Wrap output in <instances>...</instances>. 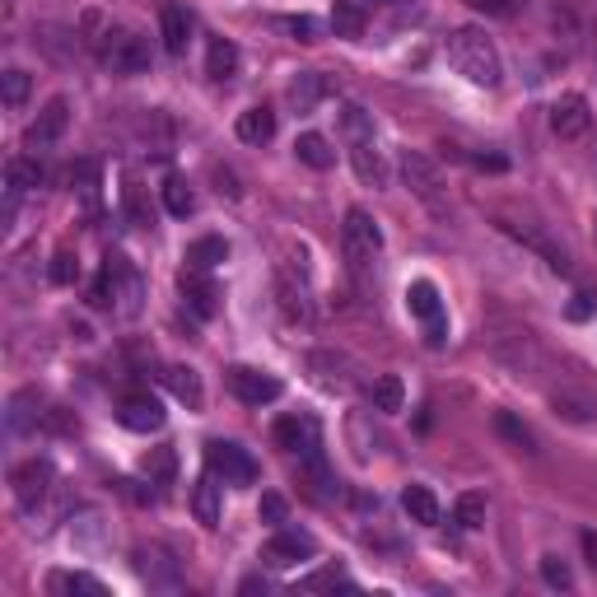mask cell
Segmentation results:
<instances>
[{
	"instance_id": "obj_1",
	"label": "cell",
	"mask_w": 597,
	"mask_h": 597,
	"mask_svg": "<svg viewBox=\"0 0 597 597\" xmlns=\"http://www.w3.org/2000/svg\"><path fill=\"white\" fill-rule=\"evenodd\" d=\"M448 66H453L462 80H472L476 89H495L504 80V61H499V47L485 37L481 29H453L448 33Z\"/></svg>"
},
{
	"instance_id": "obj_2",
	"label": "cell",
	"mask_w": 597,
	"mask_h": 597,
	"mask_svg": "<svg viewBox=\"0 0 597 597\" xmlns=\"http://www.w3.org/2000/svg\"><path fill=\"white\" fill-rule=\"evenodd\" d=\"M89 304L93 308H112L117 317H140V304H145V280L140 271L131 267V261L122 252H108L103 261V275L93 280V290H89Z\"/></svg>"
},
{
	"instance_id": "obj_3",
	"label": "cell",
	"mask_w": 597,
	"mask_h": 597,
	"mask_svg": "<svg viewBox=\"0 0 597 597\" xmlns=\"http://www.w3.org/2000/svg\"><path fill=\"white\" fill-rule=\"evenodd\" d=\"M99 61H103L112 75H145V70H149V37L136 33V29L112 24V29H103V37H99Z\"/></svg>"
},
{
	"instance_id": "obj_4",
	"label": "cell",
	"mask_w": 597,
	"mask_h": 597,
	"mask_svg": "<svg viewBox=\"0 0 597 597\" xmlns=\"http://www.w3.org/2000/svg\"><path fill=\"white\" fill-rule=\"evenodd\" d=\"M341 243H346V257L354 271H369L373 261H379L383 252V229L379 219H373L369 211H360V205H350L346 211V224H341Z\"/></svg>"
},
{
	"instance_id": "obj_5",
	"label": "cell",
	"mask_w": 597,
	"mask_h": 597,
	"mask_svg": "<svg viewBox=\"0 0 597 597\" xmlns=\"http://www.w3.org/2000/svg\"><path fill=\"white\" fill-rule=\"evenodd\" d=\"M205 466L224 481V485H252L257 481V462L243 443L234 439H211L205 443Z\"/></svg>"
},
{
	"instance_id": "obj_6",
	"label": "cell",
	"mask_w": 597,
	"mask_h": 597,
	"mask_svg": "<svg viewBox=\"0 0 597 597\" xmlns=\"http://www.w3.org/2000/svg\"><path fill=\"white\" fill-rule=\"evenodd\" d=\"M402 178H406L410 192H416V196L429 205V211H435V215H448L443 178H439V168L420 155V149H406V155H402Z\"/></svg>"
},
{
	"instance_id": "obj_7",
	"label": "cell",
	"mask_w": 597,
	"mask_h": 597,
	"mask_svg": "<svg viewBox=\"0 0 597 597\" xmlns=\"http://www.w3.org/2000/svg\"><path fill=\"white\" fill-rule=\"evenodd\" d=\"M229 392L243 402V406H271L285 397V383L275 379L267 369H248V364H234L229 369Z\"/></svg>"
},
{
	"instance_id": "obj_8",
	"label": "cell",
	"mask_w": 597,
	"mask_h": 597,
	"mask_svg": "<svg viewBox=\"0 0 597 597\" xmlns=\"http://www.w3.org/2000/svg\"><path fill=\"white\" fill-rule=\"evenodd\" d=\"M271 435L285 453H298V458L323 453V425H317V416H308V410H298V416H280Z\"/></svg>"
},
{
	"instance_id": "obj_9",
	"label": "cell",
	"mask_w": 597,
	"mask_h": 597,
	"mask_svg": "<svg viewBox=\"0 0 597 597\" xmlns=\"http://www.w3.org/2000/svg\"><path fill=\"white\" fill-rule=\"evenodd\" d=\"M52 481H56V472H52V462H47V458H29V462H19L14 472H10V485H14L19 509L33 514L37 504H43V499L52 495Z\"/></svg>"
},
{
	"instance_id": "obj_10",
	"label": "cell",
	"mask_w": 597,
	"mask_h": 597,
	"mask_svg": "<svg viewBox=\"0 0 597 597\" xmlns=\"http://www.w3.org/2000/svg\"><path fill=\"white\" fill-rule=\"evenodd\" d=\"M406 308L410 317H420L425 323V341L429 346H443V304H439V290H435V280H410V290H406Z\"/></svg>"
},
{
	"instance_id": "obj_11",
	"label": "cell",
	"mask_w": 597,
	"mask_h": 597,
	"mask_svg": "<svg viewBox=\"0 0 597 597\" xmlns=\"http://www.w3.org/2000/svg\"><path fill=\"white\" fill-rule=\"evenodd\" d=\"M313 555H317L313 532H304V528H285V522H280L275 537L267 541V551H261V560H267V565H280V570L298 565V560H313Z\"/></svg>"
},
{
	"instance_id": "obj_12",
	"label": "cell",
	"mask_w": 597,
	"mask_h": 597,
	"mask_svg": "<svg viewBox=\"0 0 597 597\" xmlns=\"http://www.w3.org/2000/svg\"><path fill=\"white\" fill-rule=\"evenodd\" d=\"M551 131L560 140H584L593 131V112L584 93H565V99L551 103Z\"/></svg>"
},
{
	"instance_id": "obj_13",
	"label": "cell",
	"mask_w": 597,
	"mask_h": 597,
	"mask_svg": "<svg viewBox=\"0 0 597 597\" xmlns=\"http://www.w3.org/2000/svg\"><path fill=\"white\" fill-rule=\"evenodd\" d=\"M308 373H313V383L327 387V392H350L354 387V360L341 354V350H313Z\"/></svg>"
},
{
	"instance_id": "obj_14",
	"label": "cell",
	"mask_w": 597,
	"mask_h": 597,
	"mask_svg": "<svg viewBox=\"0 0 597 597\" xmlns=\"http://www.w3.org/2000/svg\"><path fill=\"white\" fill-rule=\"evenodd\" d=\"M117 420L131 429V435H155V429H164L168 410L159 397H149V392H131V397H122L117 406Z\"/></svg>"
},
{
	"instance_id": "obj_15",
	"label": "cell",
	"mask_w": 597,
	"mask_h": 597,
	"mask_svg": "<svg viewBox=\"0 0 597 597\" xmlns=\"http://www.w3.org/2000/svg\"><path fill=\"white\" fill-rule=\"evenodd\" d=\"M66 122H70V103L52 99L43 112H37V122L24 131V149H33V155H37V149H52L56 140L66 136Z\"/></svg>"
},
{
	"instance_id": "obj_16",
	"label": "cell",
	"mask_w": 597,
	"mask_h": 597,
	"mask_svg": "<svg viewBox=\"0 0 597 597\" xmlns=\"http://www.w3.org/2000/svg\"><path fill=\"white\" fill-rule=\"evenodd\" d=\"M275 294H280V308H285L290 323H313V294H308V280L294 275L290 267H280V280H275Z\"/></svg>"
},
{
	"instance_id": "obj_17",
	"label": "cell",
	"mask_w": 597,
	"mask_h": 597,
	"mask_svg": "<svg viewBox=\"0 0 597 597\" xmlns=\"http://www.w3.org/2000/svg\"><path fill=\"white\" fill-rule=\"evenodd\" d=\"M336 85L327 80L323 70H298L294 80H290V89H285V99H290V108L298 112V117H308V112H317V103L327 99Z\"/></svg>"
},
{
	"instance_id": "obj_18",
	"label": "cell",
	"mask_w": 597,
	"mask_h": 597,
	"mask_svg": "<svg viewBox=\"0 0 597 597\" xmlns=\"http://www.w3.org/2000/svg\"><path fill=\"white\" fill-rule=\"evenodd\" d=\"M178 285H182V304L192 308L196 317H215V308H219V304H215V298H219V290H215L211 271H196V267H187Z\"/></svg>"
},
{
	"instance_id": "obj_19",
	"label": "cell",
	"mask_w": 597,
	"mask_h": 597,
	"mask_svg": "<svg viewBox=\"0 0 597 597\" xmlns=\"http://www.w3.org/2000/svg\"><path fill=\"white\" fill-rule=\"evenodd\" d=\"M499 229H504V234H514L518 243H528V248H532V252H541V257H547V267H551V271H560V275H570V252H565V248H555V243H551L547 234H537V229H528V224H514V219H499Z\"/></svg>"
},
{
	"instance_id": "obj_20",
	"label": "cell",
	"mask_w": 597,
	"mask_h": 597,
	"mask_svg": "<svg viewBox=\"0 0 597 597\" xmlns=\"http://www.w3.org/2000/svg\"><path fill=\"white\" fill-rule=\"evenodd\" d=\"M350 168H354V178H360L364 187H387V159H383L379 140L350 145Z\"/></svg>"
},
{
	"instance_id": "obj_21",
	"label": "cell",
	"mask_w": 597,
	"mask_h": 597,
	"mask_svg": "<svg viewBox=\"0 0 597 597\" xmlns=\"http://www.w3.org/2000/svg\"><path fill=\"white\" fill-rule=\"evenodd\" d=\"M373 10H379V0H336V5H331L336 37H360L364 24L373 19Z\"/></svg>"
},
{
	"instance_id": "obj_22",
	"label": "cell",
	"mask_w": 597,
	"mask_h": 597,
	"mask_svg": "<svg viewBox=\"0 0 597 597\" xmlns=\"http://www.w3.org/2000/svg\"><path fill=\"white\" fill-rule=\"evenodd\" d=\"M159 37H164V52H168V56H182L187 43H192V14H187L182 5H164V14H159Z\"/></svg>"
},
{
	"instance_id": "obj_23",
	"label": "cell",
	"mask_w": 597,
	"mask_h": 597,
	"mask_svg": "<svg viewBox=\"0 0 597 597\" xmlns=\"http://www.w3.org/2000/svg\"><path fill=\"white\" fill-rule=\"evenodd\" d=\"M164 387L173 392V397H178L187 410H201V402H205V392H201V373H196V369H187V364H168V369H164Z\"/></svg>"
},
{
	"instance_id": "obj_24",
	"label": "cell",
	"mask_w": 597,
	"mask_h": 597,
	"mask_svg": "<svg viewBox=\"0 0 597 597\" xmlns=\"http://www.w3.org/2000/svg\"><path fill=\"white\" fill-rule=\"evenodd\" d=\"M402 509H406L410 522H420V528H435V522L443 518V509H439V499H435L429 485H406V491H402Z\"/></svg>"
},
{
	"instance_id": "obj_25",
	"label": "cell",
	"mask_w": 597,
	"mask_h": 597,
	"mask_svg": "<svg viewBox=\"0 0 597 597\" xmlns=\"http://www.w3.org/2000/svg\"><path fill=\"white\" fill-rule=\"evenodd\" d=\"M234 131H238V140H243V145H267V140L275 136V112L257 103V108H248V112H238Z\"/></svg>"
},
{
	"instance_id": "obj_26",
	"label": "cell",
	"mask_w": 597,
	"mask_h": 597,
	"mask_svg": "<svg viewBox=\"0 0 597 597\" xmlns=\"http://www.w3.org/2000/svg\"><path fill=\"white\" fill-rule=\"evenodd\" d=\"M219 491L224 485H219L215 472H205L192 491V514H196V522H205V528H219Z\"/></svg>"
},
{
	"instance_id": "obj_27",
	"label": "cell",
	"mask_w": 597,
	"mask_h": 597,
	"mask_svg": "<svg viewBox=\"0 0 597 597\" xmlns=\"http://www.w3.org/2000/svg\"><path fill=\"white\" fill-rule=\"evenodd\" d=\"M140 574L149 578V588H178V560L159 547L140 551Z\"/></svg>"
},
{
	"instance_id": "obj_28",
	"label": "cell",
	"mask_w": 597,
	"mask_h": 597,
	"mask_svg": "<svg viewBox=\"0 0 597 597\" xmlns=\"http://www.w3.org/2000/svg\"><path fill=\"white\" fill-rule=\"evenodd\" d=\"M294 155H298V164L317 168V173H327V168L336 164V149H331V140H327V136H317V131H304V136L294 140Z\"/></svg>"
},
{
	"instance_id": "obj_29",
	"label": "cell",
	"mask_w": 597,
	"mask_h": 597,
	"mask_svg": "<svg viewBox=\"0 0 597 597\" xmlns=\"http://www.w3.org/2000/svg\"><path fill=\"white\" fill-rule=\"evenodd\" d=\"M369 402H373V410H379V416H392V410H402L406 387H402L397 373H379V379L369 383Z\"/></svg>"
},
{
	"instance_id": "obj_30",
	"label": "cell",
	"mask_w": 597,
	"mask_h": 597,
	"mask_svg": "<svg viewBox=\"0 0 597 597\" xmlns=\"http://www.w3.org/2000/svg\"><path fill=\"white\" fill-rule=\"evenodd\" d=\"M37 182H43V168H37V159L14 155L5 164V196H24V192H33Z\"/></svg>"
},
{
	"instance_id": "obj_31",
	"label": "cell",
	"mask_w": 597,
	"mask_h": 597,
	"mask_svg": "<svg viewBox=\"0 0 597 597\" xmlns=\"http://www.w3.org/2000/svg\"><path fill=\"white\" fill-rule=\"evenodd\" d=\"M219 261H229V243L215 238V234H205L196 243H187V267H196V271H215Z\"/></svg>"
},
{
	"instance_id": "obj_32",
	"label": "cell",
	"mask_w": 597,
	"mask_h": 597,
	"mask_svg": "<svg viewBox=\"0 0 597 597\" xmlns=\"http://www.w3.org/2000/svg\"><path fill=\"white\" fill-rule=\"evenodd\" d=\"M164 211L168 215H178V219H187L196 211V192L187 187V178H178V173H168L164 178Z\"/></svg>"
},
{
	"instance_id": "obj_33",
	"label": "cell",
	"mask_w": 597,
	"mask_h": 597,
	"mask_svg": "<svg viewBox=\"0 0 597 597\" xmlns=\"http://www.w3.org/2000/svg\"><path fill=\"white\" fill-rule=\"evenodd\" d=\"M495 435H499V439H509V443L518 448V453H537V435L514 416V410H495Z\"/></svg>"
},
{
	"instance_id": "obj_34",
	"label": "cell",
	"mask_w": 597,
	"mask_h": 597,
	"mask_svg": "<svg viewBox=\"0 0 597 597\" xmlns=\"http://www.w3.org/2000/svg\"><path fill=\"white\" fill-rule=\"evenodd\" d=\"M52 593H85V597H103L108 588H103V578H93V574H85V570H61V574H52Z\"/></svg>"
},
{
	"instance_id": "obj_35",
	"label": "cell",
	"mask_w": 597,
	"mask_h": 597,
	"mask_svg": "<svg viewBox=\"0 0 597 597\" xmlns=\"http://www.w3.org/2000/svg\"><path fill=\"white\" fill-rule=\"evenodd\" d=\"M336 126H341L346 145H360V140H373V117L360 108V103H346L341 117H336Z\"/></svg>"
},
{
	"instance_id": "obj_36",
	"label": "cell",
	"mask_w": 597,
	"mask_h": 597,
	"mask_svg": "<svg viewBox=\"0 0 597 597\" xmlns=\"http://www.w3.org/2000/svg\"><path fill=\"white\" fill-rule=\"evenodd\" d=\"M238 70V47L224 43V37H211V52H205V75L211 80H229Z\"/></svg>"
},
{
	"instance_id": "obj_37",
	"label": "cell",
	"mask_w": 597,
	"mask_h": 597,
	"mask_svg": "<svg viewBox=\"0 0 597 597\" xmlns=\"http://www.w3.org/2000/svg\"><path fill=\"white\" fill-rule=\"evenodd\" d=\"M453 522H458L462 532H476L481 522H485V495H476V491L458 495V504H453Z\"/></svg>"
},
{
	"instance_id": "obj_38",
	"label": "cell",
	"mask_w": 597,
	"mask_h": 597,
	"mask_svg": "<svg viewBox=\"0 0 597 597\" xmlns=\"http://www.w3.org/2000/svg\"><path fill=\"white\" fill-rule=\"evenodd\" d=\"M173 466H178L173 448H149L145 462H140V472H145L149 481H168V476H173Z\"/></svg>"
},
{
	"instance_id": "obj_39",
	"label": "cell",
	"mask_w": 597,
	"mask_h": 597,
	"mask_svg": "<svg viewBox=\"0 0 597 597\" xmlns=\"http://www.w3.org/2000/svg\"><path fill=\"white\" fill-rule=\"evenodd\" d=\"M29 89H33V80H29L24 70H5V75H0V93H5V108H24Z\"/></svg>"
},
{
	"instance_id": "obj_40",
	"label": "cell",
	"mask_w": 597,
	"mask_h": 597,
	"mask_svg": "<svg viewBox=\"0 0 597 597\" xmlns=\"http://www.w3.org/2000/svg\"><path fill=\"white\" fill-rule=\"evenodd\" d=\"M541 578H547V588H560V593L574 588V570L560 555H541Z\"/></svg>"
},
{
	"instance_id": "obj_41",
	"label": "cell",
	"mask_w": 597,
	"mask_h": 597,
	"mask_svg": "<svg viewBox=\"0 0 597 597\" xmlns=\"http://www.w3.org/2000/svg\"><path fill=\"white\" fill-rule=\"evenodd\" d=\"M52 280H56V285H75V280H80V257L56 252L52 257Z\"/></svg>"
},
{
	"instance_id": "obj_42",
	"label": "cell",
	"mask_w": 597,
	"mask_h": 597,
	"mask_svg": "<svg viewBox=\"0 0 597 597\" xmlns=\"http://www.w3.org/2000/svg\"><path fill=\"white\" fill-rule=\"evenodd\" d=\"M126 215H131V224H149V215H145V192H140V182L136 178H126Z\"/></svg>"
},
{
	"instance_id": "obj_43",
	"label": "cell",
	"mask_w": 597,
	"mask_h": 597,
	"mask_svg": "<svg viewBox=\"0 0 597 597\" xmlns=\"http://www.w3.org/2000/svg\"><path fill=\"white\" fill-rule=\"evenodd\" d=\"M285 29L298 37V43H317V33H323V24H317V19H308V14H290Z\"/></svg>"
},
{
	"instance_id": "obj_44",
	"label": "cell",
	"mask_w": 597,
	"mask_h": 597,
	"mask_svg": "<svg viewBox=\"0 0 597 597\" xmlns=\"http://www.w3.org/2000/svg\"><path fill=\"white\" fill-rule=\"evenodd\" d=\"M476 14H485V19H504V14H514L518 10V0H466Z\"/></svg>"
},
{
	"instance_id": "obj_45",
	"label": "cell",
	"mask_w": 597,
	"mask_h": 597,
	"mask_svg": "<svg viewBox=\"0 0 597 597\" xmlns=\"http://www.w3.org/2000/svg\"><path fill=\"white\" fill-rule=\"evenodd\" d=\"M285 499H280V495H261V518H267L271 522V528H280V522H285Z\"/></svg>"
},
{
	"instance_id": "obj_46",
	"label": "cell",
	"mask_w": 597,
	"mask_h": 597,
	"mask_svg": "<svg viewBox=\"0 0 597 597\" xmlns=\"http://www.w3.org/2000/svg\"><path fill=\"white\" fill-rule=\"evenodd\" d=\"M588 313H593V298H588V294H574V304H570V317H574V323H584Z\"/></svg>"
},
{
	"instance_id": "obj_47",
	"label": "cell",
	"mask_w": 597,
	"mask_h": 597,
	"mask_svg": "<svg viewBox=\"0 0 597 597\" xmlns=\"http://www.w3.org/2000/svg\"><path fill=\"white\" fill-rule=\"evenodd\" d=\"M578 541H584V555H588V565L597 570V532L588 528V532H578Z\"/></svg>"
},
{
	"instance_id": "obj_48",
	"label": "cell",
	"mask_w": 597,
	"mask_h": 597,
	"mask_svg": "<svg viewBox=\"0 0 597 597\" xmlns=\"http://www.w3.org/2000/svg\"><path fill=\"white\" fill-rule=\"evenodd\" d=\"M476 168H491V173H504V159L499 155H472Z\"/></svg>"
}]
</instances>
